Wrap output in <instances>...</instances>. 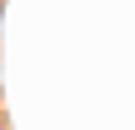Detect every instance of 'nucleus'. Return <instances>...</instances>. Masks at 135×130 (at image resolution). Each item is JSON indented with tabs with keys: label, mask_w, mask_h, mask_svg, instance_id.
<instances>
[]
</instances>
